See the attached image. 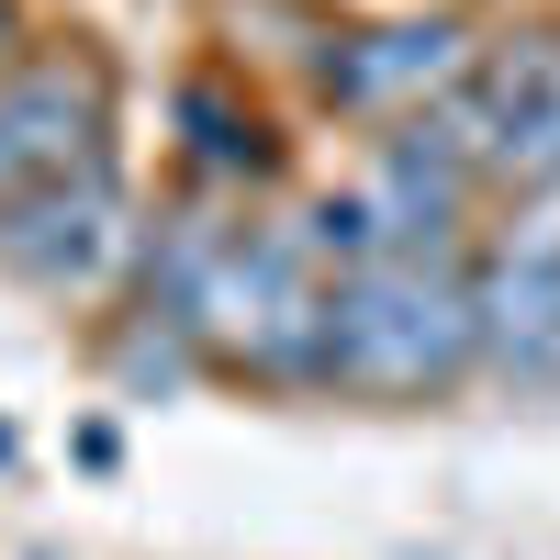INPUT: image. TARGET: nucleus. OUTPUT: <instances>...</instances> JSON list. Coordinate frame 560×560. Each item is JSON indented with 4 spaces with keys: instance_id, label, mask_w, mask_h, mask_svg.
<instances>
[{
    "instance_id": "2",
    "label": "nucleus",
    "mask_w": 560,
    "mask_h": 560,
    "mask_svg": "<svg viewBox=\"0 0 560 560\" xmlns=\"http://www.w3.org/2000/svg\"><path fill=\"white\" fill-rule=\"evenodd\" d=\"M337 258H325L303 202H258L236 258L213 269L202 303V348L213 370H236L258 393H325V348H337Z\"/></svg>"
},
{
    "instance_id": "5",
    "label": "nucleus",
    "mask_w": 560,
    "mask_h": 560,
    "mask_svg": "<svg viewBox=\"0 0 560 560\" xmlns=\"http://www.w3.org/2000/svg\"><path fill=\"white\" fill-rule=\"evenodd\" d=\"M370 202V236L382 247H415V258H482V213H493V179H482V147L448 102L415 113L393 135H370V168L348 179Z\"/></svg>"
},
{
    "instance_id": "6",
    "label": "nucleus",
    "mask_w": 560,
    "mask_h": 560,
    "mask_svg": "<svg viewBox=\"0 0 560 560\" xmlns=\"http://www.w3.org/2000/svg\"><path fill=\"white\" fill-rule=\"evenodd\" d=\"M448 113L471 124L493 202L538 213V202L560 191V23H549V12H516V23H493V45H482L471 90H459Z\"/></svg>"
},
{
    "instance_id": "1",
    "label": "nucleus",
    "mask_w": 560,
    "mask_h": 560,
    "mask_svg": "<svg viewBox=\"0 0 560 560\" xmlns=\"http://www.w3.org/2000/svg\"><path fill=\"white\" fill-rule=\"evenodd\" d=\"M482 370V280L471 258H415L382 247L337 280V348L325 393L348 404H438Z\"/></svg>"
},
{
    "instance_id": "11",
    "label": "nucleus",
    "mask_w": 560,
    "mask_h": 560,
    "mask_svg": "<svg viewBox=\"0 0 560 560\" xmlns=\"http://www.w3.org/2000/svg\"><path fill=\"white\" fill-rule=\"evenodd\" d=\"M79 471H124V427H113V415L79 427Z\"/></svg>"
},
{
    "instance_id": "8",
    "label": "nucleus",
    "mask_w": 560,
    "mask_h": 560,
    "mask_svg": "<svg viewBox=\"0 0 560 560\" xmlns=\"http://www.w3.org/2000/svg\"><path fill=\"white\" fill-rule=\"evenodd\" d=\"M471 280H482V370L516 393H560V224L482 236Z\"/></svg>"
},
{
    "instance_id": "3",
    "label": "nucleus",
    "mask_w": 560,
    "mask_h": 560,
    "mask_svg": "<svg viewBox=\"0 0 560 560\" xmlns=\"http://www.w3.org/2000/svg\"><path fill=\"white\" fill-rule=\"evenodd\" d=\"M135 258H147V202H135L124 158H90L45 191L0 202V269L45 303H124Z\"/></svg>"
},
{
    "instance_id": "4",
    "label": "nucleus",
    "mask_w": 560,
    "mask_h": 560,
    "mask_svg": "<svg viewBox=\"0 0 560 560\" xmlns=\"http://www.w3.org/2000/svg\"><path fill=\"white\" fill-rule=\"evenodd\" d=\"M482 23L459 12V0H427V12H382V23H337V45H325V68L303 79L337 124H370V135H393L415 113H438L471 90L482 68Z\"/></svg>"
},
{
    "instance_id": "10",
    "label": "nucleus",
    "mask_w": 560,
    "mask_h": 560,
    "mask_svg": "<svg viewBox=\"0 0 560 560\" xmlns=\"http://www.w3.org/2000/svg\"><path fill=\"white\" fill-rule=\"evenodd\" d=\"M102 382H113V404H179L191 382H213V348H202V325H179V314L113 303L102 314Z\"/></svg>"
},
{
    "instance_id": "9",
    "label": "nucleus",
    "mask_w": 560,
    "mask_h": 560,
    "mask_svg": "<svg viewBox=\"0 0 560 560\" xmlns=\"http://www.w3.org/2000/svg\"><path fill=\"white\" fill-rule=\"evenodd\" d=\"M168 124H179V168H191V191H224V202H269L292 147H280V124L247 102L236 79H179L168 90Z\"/></svg>"
},
{
    "instance_id": "13",
    "label": "nucleus",
    "mask_w": 560,
    "mask_h": 560,
    "mask_svg": "<svg viewBox=\"0 0 560 560\" xmlns=\"http://www.w3.org/2000/svg\"><path fill=\"white\" fill-rule=\"evenodd\" d=\"M12 459H23V438H12V415H0V471H12Z\"/></svg>"
},
{
    "instance_id": "12",
    "label": "nucleus",
    "mask_w": 560,
    "mask_h": 560,
    "mask_svg": "<svg viewBox=\"0 0 560 560\" xmlns=\"http://www.w3.org/2000/svg\"><path fill=\"white\" fill-rule=\"evenodd\" d=\"M12 57H34V23H23V0H0V68Z\"/></svg>"
},
{
    "instance_id": "7",
    "label": "nucleus",
    "mask_w": 560,
    "mask_h": 560,
    "mask_svg": "<svg viewBox=\"0 0 560 560\" xmlns=\"http://www.w3.org/2000/svg\"><path fill=\"white\" fill-rule=\"evenodd\" d=\"M90 158H124L113 147V68L90 45H34V57L0 68V202L45 191Z\"/></svg>"
}]
</instances>
